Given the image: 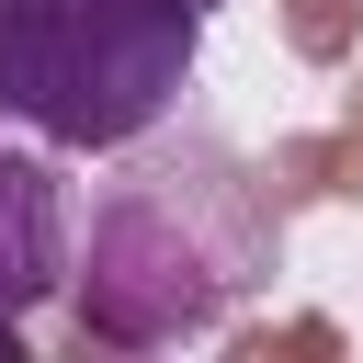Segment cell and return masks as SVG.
<instances>
[{
  "mask_svg": "<svg viewBox=\"0 0 363 363\" xmlns=\"http://www.w3.org/2000/svg\"><path fill=\"white\" fill-rule=\"evenodd\" d=\"M272 204L216 136L147 125L113 147V182L91 193V227L68 238V318L113 352H182L216 340L272 284Z\"/></svg>",
  "mask_w": 363,
  "mask_h": 363,
  "instance_id": "obj_1",
  "label": "cell"
},
{
  "mask_svg": "<svg viewBox=\"0 0 363 363\" xmlns=\"http://www.w3.org/2000/svg\"><path fill=\"white\" fill-rule=\"evenodd\" d=\"M0 363H23V318H0Z\"/></svg>",
  "mask_w": 363,
  "mask_h": 363,
  "instance_id": "obj_4",
  "label": "cell"
},
{
  "mask_svg": "<svg viewBox=\"0 0 363 363\" xmlns=\"http://www.w3.org/2000/svg\"><path fill=\"white\" fill-rule=\"evenodd\" d=\"M68 295V182L57 147L0 113V318H34Z\"/></svg>",
  "mask_w": 363,
  "mask_h": 363,
  "instance_id": "obj_3",
  "label": "cell"
},
{
  "mask_svg": "<svg viewBox=\"0 0 363 363\" xmlns=\"http://www.w3.org/2000/svg\"><path fill=\"white\" fill-rule=\"evenodd\" d=\"M193 11H204V0H193Z\"/></svg>",
  "mask_w": 363,
  "mask_h": 363,
  "instance_id": "obj_5",
  "label": "cell"
},
{
  "mask_svg": "<svg viewBox=\"0 0 363 363\" xmlns=\"http://www.w3.org/2000/svg\"><path fill=\"white\" fill-rule=\"evenodd\" d=\"M193 57V0H0V113L57 159H113L147 125H170Z\"/></svg>",
  "mask_w": 363,
  "mask_h": 363,
  "instance_id": "obj_2",
  "label": "cell"
}]
</instances>
